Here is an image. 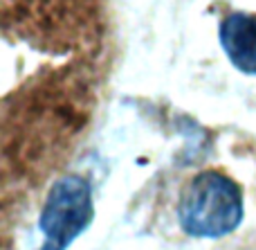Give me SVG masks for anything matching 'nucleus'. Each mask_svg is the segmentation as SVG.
<instances>
[{"label":"nucleus","instance_id":"f257e3e1","mask_svg":"<svg viewBox=\"0 0 256 250\" xmlns=\"http://www.w3.org/2000/svg\"><path fill=\"white\" fill-rule=\"evenodd\" d=\"M243 219V198L236 183L218 171L196 176L180 201V223L194 237H222Z\"/></svg>","mask_w":256,"mask_h":250},{"label":"nucleus","instance_id":"f03ea898","mask_svg":"<svg viewBox=\"0 0 256 250\" xmlns=\"http://www.w3.org/2000/svg\"><path fill=\"white\" fill-rule=\"evenodd\" d=\"M92 219L90 185L79 176H66L52 187L40 216L43 250H66Z\"/></svg>","mask_w":256,"mask_h":250},{"label":"nucleus","instance_id":"7ed1b4c3","mask_svg":"<svg viewBox=\"0 0 256 250\" xmlns=\"http://www.w3.org/2000/svg\"><path fill=\"white\" fill-rule=\"evenodd\" d=\"M220 43L238 70L256 75V18L232 14L220 25Z\"/></svg>","mask_w":256,"mask_h":250}]
</instances>
